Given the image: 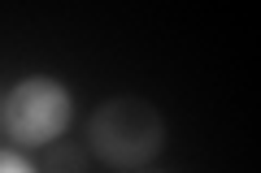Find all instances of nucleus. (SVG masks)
Wrapping results in <instances>:
<instances>
[{"instance_id": "7ed1b4c3", "label": "nucleus", "mask_w": 261, "mask_h": 173, "mask_svg": "<svg viewBox=\"0 0 261 173\" xmlns=\"http://www.w3.org/2000/svg\"><path fill=\"white\" fill-rule=\"evenodd\" d=\"M44 173H87V156L74 143H48L44 147Z\"/></svg>"}, {"instance_id": "f03ea898", "label": "nucleus", "mask_w": 261, "mask_h": 173, "mask_svg": "<svg viewBox=\"0 0 261 173\" xmlns=\"http://www.w3.org/2000/svg\"><path fill=\"white\" fill-rule=\"evenodd\" d=\"M74 117V95L57 78H22L5 104H0V126L22 147H48L65 134Z\"/></svg>"}, {"instance_id": "f257e3e1", "label": "nucleus", "mask_w": 261, "mask_h": 173, "mask_svg": "<svg viewBox=\"0 0 261 173\" xmlns=\"http://www.w3.org/2000/svg\"><path fill=\"white\" fill-rule=\"evenodd\" d=\"M87 143L100 156L109 169H140L166 143V126H161V113L148 100H135V95H118V100H105L100 109L87 121Z\"/></svg>"}, {"instance_id": "20e7f679", "label": "nucleus", "mask_w": 261, "mask_h": 173, "mask_svg": "<svg viewBox=\"0 0 261 173\" xmlns=\"http://www.w3.org/2000/svg\"><path fill=\"white\" fill-rule=\"evenodd\" d=\"M0 173H35V164H27L18 152H0Z\"/></svg>"}]
</instances>
